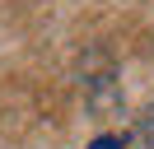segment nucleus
<instances>
[{
	"instance_id": "1",
	"label": "nucleus",
	"mask_w": 154,
	"mask_h": 149,
	"mask_svg": "<svg viewBox=\"0 0 154 149\" xmlns=\"http://www.w3.org/2000/svg\"><path fill=\"white\" fill-rule=\"evenodd\" d=\"M140 140H145V149H154V107L140 117Z\"/></svg>"
},
{
	"instance_id": "2",
	"label": "nucleus",
	"mask_w": 154,
	"mask_h": 149,
	"mask_svg": "<svg viewBox=\"0 0 154 149\" xmlns=\"http://www.w3.org/2000/svg\"><path fill=\"white\" fill-rule=\"evenodd\" d=\"M89 149H126V144H122V140H117V135H98V140H94V144H89Z\"/></svg>"
}]
</instances>
